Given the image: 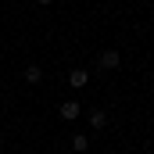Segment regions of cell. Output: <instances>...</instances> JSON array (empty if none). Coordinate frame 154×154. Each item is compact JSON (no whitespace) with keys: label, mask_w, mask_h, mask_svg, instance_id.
Here are the masks:
<instances>
[{"label":"cell","mask_w":154,"mask_h":154,"mask_svg":"<svg viewBox=\"0 0 154 154\" xmlns=\"http://www.w3.org/2000/svg\"><path fill=\"white\" fill-rule=\"evenodd\" d=\"M97 65H100V68H108V72H111V68H118V65H122V57H118V50H104V54H100V57H97Z\"/></svg>","instance_id":"1"},{"label":"cell","mask_w":154,"mask_h":154,"mask_svg":"<svg viewBox=\"0 0 154 154\" xmlns=\"http://www.w3.org/2000/svg\"><path fill=\"white\" fill-rule=\"evenodd\" d=\"M57 111H61V118H68V122H72V118H79V104H75V100H65Z\"/></svg>","instance_id":"2"},{"label":"cell","mask_w":154,"mask_h":154,"mask_svg":"<svg viewBox=\"0 0 154 154\" xmlns=\"http://www.w3.org/2000/svg\"><path fill=\"white\" fill-rule=\"evenodd\" d=\"M86 79H90V75H86V68H72V72H68V82H72L75 90H79V86H86Z\"/></svg>","instance_id":"3"},{"label":"cell","mask_w":154,"mask_h":154,"mask_svg":"<svg viewBox=\"0 0 154 154\" xmlns=\"http://www.w3.org/2000/svg\"><path fill=\"white\" fill-rule=\"evenodd\" d=\"M90 125H93V129H104V125H108V115H104V111H90Z\"/></svg>","instance_id":"4"},{"label":"cell","mask_w":154,"mask_h":154,"mask_svg":"<svg viewBox=\"0 0 154 154\" xmlns=\"http://www.w3.org/2000/svg\"><path fill=\"white\" fill-rule=\"evenodd\" d=\"M72 151H75V154H82V151H90V140H86L82 133H79V136H72Z\"/></svg>","instance_id":"5"},{"label":"cell","mask_w":154,"mask_h":154,"mask_svg":"<svg viewBox=\"0 0 154 154\" xmlns=\"http://www.w3.org/2000/svg\"><path fill=\"white\" fill-rule=\"evenodd\" d=\"M39 79H43V68L39 65H29L25 68V82H39Z\"/></svg>","instance_id":"6"},{"label":"cell","mask_w":154,"mask_h":154,"mask_svg":"<svg viewBox=\"0 0 154 154\" xmlns=\"http://www.w3.org/2000/svg\"><path fill=\"white\" fill-rule=\"evenodd\" d=\"M36 4H54V0H36Z\"/></svg>","instance_id":"7"}]
</instances>
